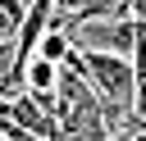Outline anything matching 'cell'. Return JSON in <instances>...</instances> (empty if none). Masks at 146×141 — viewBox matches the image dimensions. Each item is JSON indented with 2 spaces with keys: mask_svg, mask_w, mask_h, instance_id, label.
Masks as SVG:
<instances>
[{
  "mask_svg": "<svg viewBox=\"0 0 146 141\" xmlns=\"http://www.w3.org/2000/svg\"><path fill=\"white\" fill-rule=\"evenodd\" d=\"M87 59V77L91 86L100 91V100H114V105H137V68L128 55H105V50H82Z\"/></svg>",
  "mask_w": 146,
  "mask_h": 141,
  "instance_id": "obj_1",
  "label": "cell"
},
{
  "mask_svg": "<svg viewBox=\"0 0 146 141\" xmlns=\"http://www.w3.org/2000/svg\"><path fill=\"white\" fill-rule=\"evenodd\" d=\"M68 36H73L78 50H105V55L132 59V50L141 41V23L137 18H91V23H78Z\"/></svg>",
  "mask_w": 146,
  "mask_h": 141,
  "instance_id": "obj_2",
  "label": "cell"
},
{
  "mask_svg": "<svg viewBox=\"0 0 146 141\" xmlns=\"http://www.w3.org/2000/svg\"><path fill=\"white\" fill-rule=\"evenodd\" d=\"M9 114H14V123H23L36 141H64V123H59L55 114H46L41 100H36L32 91L14 96V100H9Z\"/></svg>",
  "mask_w": 146,
  "mask_h": 141,
  "instance_id": "obj_3",
  "label": "cell"
},
{
  "mask_svg": "<svg viewBox=\"0 0 146 141\" xmlns=\"http://www.w3.org/2000/svg\"><path fill=\"white\" fill-rule=\"evenodd\" d=\"M73 50H78V45H73V36H68L64 27H46V36H41V45H36V55L50 59V64H64Z\"/></svg>",
  "mask_w": 146,
  "mask_h": 141,
  "instance_id": "obj_4",
  "label": "cell"
},
{
  "mask_svg": "<svg viewBox=\"0 0 146 141\" xmlns=\"http://www.w3.org/2000/svg\"><path fill=\"white\" fill-rule=\"evenodd\" d=\"M23 82H27V91H55V86H59V64H50V59L36 55V59L27 64Z\"/></svg>",
  "mask_w": 146,
  "mask_h": 141,
  "instance_id": "obj_5",
  "label": "cell"
},
{
  "mask_svg": "<svg viewBox=\"0 0 146 141\" xmlns=\"http://www.w3.org/2000/svg\"><path fill=\"white\" fill-rule=\"evenodd\" d=\"M128 9H132V18H137V23H146V0H128Z\"/></svg>",
  "mask_w": 146,
  "mask_h": 141,
  "instance_id": "obj_6",
  "label": "cell"
},
{
  "mask_svg": "<svg viewBox=\"0 0 146 141\" xmlns=\"http://www.w3.org/2000/svg\"><path fill=\"white\" fill-rule=\"evenodd\" d=\"M114 141H141V132H132V136H114Z\"/></svg>",
  "mask_w": 146,
  "mask_h": 141,
  "instance_id": "obj_7",
  "label": "cell"
}]
</instances>
